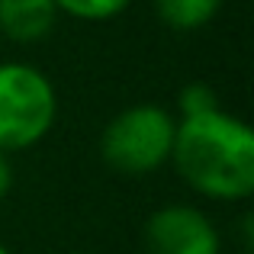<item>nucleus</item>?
<instances>
[{
    "label": "nucleus",
    "mask_w": 254,
    "mask_h": 254,
    "mask_svg": "<svg viewBox=\"0 0 254 254\" xmlns=\"http://www.w3.org/2000/svg\"><path fill=\"white\" fill-rule=\"evenodd\" d=\"M171 164L193 193L216 203H242L254 193V132L222 106L177 119Z\"/></svg>",
    "instance_id": "1"
},
{
    "label": "nucleus",
    "mask_w": 254,
    "mask_h": 254,
    "mask_svg": "<svg viewBox=\"0 0 254 254\" xmlns=\"http://www.w3.org/2000/svg\"><path fill=\"white\" fill-rule=\"evenodd\" d=\"M58 90L29 62H0V151H29L55 129Z\"/></svg>",
    "instance_id": "2"
},
{
    "label": "nucleus",
    "mask_w": 254,
    "mask_h": 254,
    "mask_svg": "<svg viewBox=\"0 0 254 254\" xmlns=\"http://www.w3.org/2000/svg\"><path fill=\"white\" fill-rule=\"evenodd\" d=\"M177 116L158 103H132L119 110L100 135V155L123 177H148L171 164Z\"/></svg>",
    "instance_id": "3"
},
{
    "label": "nucleus",
    "mask_w": 254,
    "mask_h": 254,
    "mask_svg": "<svg viewBox=\"0 0 254 254\" xmlns=\"http://www.w3.org/2000/svg\"><path fill=\"white\" fill-rule=\"evenodd\" d=\"M145 254H222V235L199 206L168 203L145 219Z\"/></svg>",
    "instance_id": "4"
},
{
    "label": "nucleus",
    "mask_w": 254,
    "mask_h": 254,
    "mask_svg": "<svg viewBox=\"0 0 254 254\" xmlns=\"http://www.w3.org/2000/svg\"><path fill=\"white\" fill-rule=\"evenodd\" d=\"M58 23L55 0H0V32L10 42H42Z\"/></svg>",
    "instance_id": "5"
},
{
    "label": "nucleus",
    "mask_w": 254,
    "mask_h": 254,
    "mask_svg": "<svg viewBox=\"0 0 254 254\" xmlns=\"http://www.w3.org/2000/svg\"><path fill=\"white\" fill-rule=\"evenodd\" d=\"M222 0H155V13L174 32H196L216 19Z\"/></svg>",
    "instance_id": "6"
},
{
    "label": "nucleus",
    "mask_w": 254,
    "mask_h": 254,
    "mask_svg": "<svg viewBox=\"0 0 254 254\" xmlns=\"http://www.w3.org/2000/svg\"><path fill=\"white\" fill-rule=\"evenodd\" d=\"M132 0H55L58 16H71L81 23H106L129 10Z\"/></svg>",
    "instance_id": "7"
},
{
    "label": "nucleus",
    "mask_w": 254,
    "mask_h": 254,
    "mask_svg": "<svg viewBox=\"0 0 254 254\" xmlns=\"http://www.w3.org/2000/svg\"><path fill=\"white\" fill-rule=\"evenodd\" d=\"M212 110H219V97H216V90H212L209 84L193 81L177 93V119L203 116V113H212Z\"/></svg>",
    "instance_id": "8"
},
{
    "label": "nucleus",
    "mask_w": 254,
    "mask_h": 254,
    "mask_svg": "<svg viewBox=\"0 0 254 254\" xmlns=\"http://www.w3.org/2000/svg\"><path fill=\"white\" fill-rule=\"evenodd\" d=\"M10 190H13V161H10V155L0 151V203L10 196Z\"/></svg>",
    "instance_id": "9"
},
{
    "label": "nucleus",
    "mask_w": 254,
    "mask_h": 254,
    "mask_svg": "<svg viewBox=\"0 0 254 254\" xmlns=\"http://www.w3.org/2000/svg\"><path fill=\"white\" fill-rule=\"evenodd\" d=\"M0 254H13V251H10V248H6V245H3V242H0Z\"/></svg>",
    "instance_id": "10"
},
{
    "label": "nucleus",
    "mask_w": 254,
    "mask_h": 254,
    "mask_svg": "<svg viewBox=\"0 0 254 254\" xmlns=\"http://www.w3.org/2000/svg\"><path fill=\"white\" fill-rule=\"evenodd\" d=\"M68 254H87V251H68Z\"/></svg>",
    "instance_id": "11"
}]
</instances>
